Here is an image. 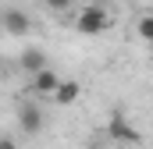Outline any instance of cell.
<instances>
[{
	"label": "cell",
	"instance_id": "1",
	"mask_svg": "<svg viewBox=\"0 0 153 149\" xmlns=\"http://www.w3.org/2000/svg\"><path fill=\"white\" fill-rule=\"evenodd\" d=\"M107 25H111V14H107V7H100V4L82 7L78 18H75V29L82 36H100V32H107Z\"/></svg>",
	"mask_w": 153,
	"mask_h": 149
},
{
	"label": "cell",
	"instance_id": "2",
	"mask_svg": "<svg viewBox=\"0 0 153 149\" xmlns=\"http://www.w3.org/2000/svg\"><path fill=\"white\" fill-rule=\"evenodd\" d=\"M29 29H32V18L25 11H18V7L4 11V32L7 36H29Z\"/></svg>",
	"mask_w": 153,
	"mask_h": 149
},
{
	"label": "cell",
	"instance_id": "3",
	"mask_svg": "<svg viewBox=\"0 0 153 149\" xmlns=\"http://www.w3.org/2000/svg\"><path fill=\"white\" fill-rule=\"evenodd\" d=\"M107 135L111 139H117V142H139V135H135V128L125 121V114L114 110V117H111V124H107Z\"/></svg>",
	"mask_w": 153,
	"mask_h": 149
},
{
	"label": "cell",
	"instance_id": "4",
	"mask_svg": "<svg viewBox=\"0 0 153 149\" xmlns=\"http://www.w3.org/2000/svg\"><path fill=\"white\" fill-rule=\"evenodd\" d=\"M18 121H22V131H29V135H39V128H43V110H39V103H22V110H18Z\"/></svg>",
	"mask_w": 153,
	"mask_h": 149
},
{
	"label": "cell",
	"instance_id": "5",
	"mask_svg": "<svg viewBox=\"0 0 153 149\" xmlns=\"http://www.w3.org/2000/svg\"><path fill=\"white\" fill-rule=\"evenodd\" d=\"M57 85H61V74L50 71V68H43L39 74H32V92H36V96H53Z\"/></svg>",
	"mask_w": 153,
	"mask_h": 149
},
{
	"label": "cell",
	"instance_id": "6",
	"mask_svg": "<svg viewBox=\"0 0 153 149\" xmlns=\"http://www.w3.org/2000/svg\"><path fill=\"white\" fill-rule=\"evenodd\" d=\"M18 64H22V71L39 74L43 68H46V53H43L39 46H25V50H22V60H18Z\"/></svg>",
	"mask_w": 153,
	"mask_h": 149
},
{
	"label": "cell",
	"instance_id": "7",
	"mask_svg": "<svg viewBox=\"0 0 153 149\" xmlns=\"http://www.w3.org/2000/svg\"><path fill=\"white\" fill-rule=\"evenodd\" d=\"M78 96H82L78 82H64V78H61V85H57V92H53V103H57V107H71Z\"/></svg>",
	"mask_w": 153,
	"mask_h": 149
},
{
	"label": "cell",
	"instance_id": "8",
	"mask_svg": "<svg viewBox=\"0 0 153 149\" xmlns=\"http://www.w3.org/2000/svg\"><path fill=\"white\" fill-rule=\"evenodd\" d=\"M139 36L146 39V43H153V14L150 18H139Z\"/></svg>",
	"mask_w": 153,
	"mask_h": 149
},
{
	"label": "cell",
	"instance_id": "9",
	"mask_svg": "<svg viewBox=\"0 0 153 149\" xmlns=\"http://www.w3.org/2000/svg\"><path fill=\"white\" fill-rule=\"evenodd\" d=\"M43 4H46L50 11H68V7H71L75 0H43Z\"/></svg>",
	"mask_w": 153,
	"mask_h": 149
},
{
	"label": "cell",
	"instance_id": "10",
	"mask_svg": "<svg viewBox=\"0 0 153 149\" xmlns=\"http://www.w3.org/2000/svg\"><path fill=\"white\" fill-rule=\"evenodd\" d=\"M0 149H18V146H14L11 139H0Z\"/></svg>",
	"mask_w": 153,
	"mask_h": 149
}]
</instances>
